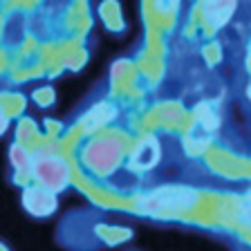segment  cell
Returning a JSON list of instances; mask_svg holds the SVG:
<instances>
[{
  "mask_svg": "<svg viewBox=\"0 0 251 251\" xmlns=\"http://www.w3.org/2000/svg\"><path fill=\"white\" fill-rule=\"evenodd\" d=\"M36 175L45 186L50 188H63L68 184V168L61 159H45L36 166Z\"/></svg>",
  "mask_w": 251,
  "mask_h": 251,
  "instance_id": "6da1fadb",
  "label": "cell"
},
{
  "mask_svg": "<svg viewBox=\"0 0 251 251\" xmlns=\"http://www.w3.org/2000/svg\"><path fill=\"white\" fill-rule=\"evenodd\" d=\"M29 193L36 198V202H41V195H43V193H38V191H29ZM27 209L34 211V213H38V215H45V213H50V211H52V206H43V209H36V206L31 204V206H27Z\"/></svg>",
  "mask_w": 251,
  "mask_h": 251,
  "instance_id": "7a4b0ae2",
  "label": "cell"
}]
</instances>
